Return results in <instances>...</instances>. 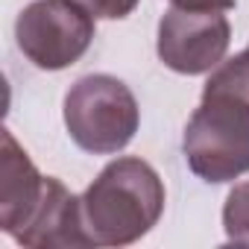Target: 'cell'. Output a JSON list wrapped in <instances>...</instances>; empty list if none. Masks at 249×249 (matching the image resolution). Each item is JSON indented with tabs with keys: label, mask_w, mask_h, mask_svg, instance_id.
Wrapping results in <instances>:
<instances>
[{
	"label": "cell",
	"mask_w": 249,
	"mask_h": 249,
	"mask_svg": "<svg viewBox=\"0 0 249 249\" xmlns=\"http://www.w3.org/2000/svg\"><path fill=\"white\" fill-rule=\"evenodd\" d=\"M167 194L156 167L123 156L100 170L82 194V223L94 246H126L161 220Z\"/></svg>",
	"instance_id": "6da1fadb"
},
{
	"label": "cell",
	"mask_w": 249,
	"mask_h": 249,
	"mask_svg": "<svg viewBox=\"0 0 249 249\" xmlns=\"http://www.w3.org/2000/svg\"><path fill=\"white\" fill-rule=\"evenodd\" d=\"M182 153L188 167L211 185L249 173V97L208 76L202 103L185 126Z\"/></svg>",
	"instance_id": "7a4b0ae2"
},
{
	"label": "cell",
	"mask_w": 249,
	"mask_h": 249,
	"mask_svg": "<svg viewBox=\"0 0 249 249\" xmlns=\"http://www.w3.org/2000/svg\"><path fill=\"white\" fill-rule=\"evenodd\" d=\"M44 179L9 129L0 135V229L18 234L41 202Z\"/></svg>",
	"instance_id": "8992f818"
},
{
	"label": "cell",
	"mask_w": 249,
	"mask_h": 249,
	"mask_svg": "<svg viewBox=\"0 0 249 249\" xmlns=\"http://www.w3.org/2000/svg\"><path fill=\"white\" fill-rule=\"evenodd\" d=\"M229 41L231 27L220 9L173 6L159 24V59L185 76L211 73L226 59Z\"/></svg>",
	"instance_id": "5b68a950"
},
{
	"label": "cell",
	"mask_w": 249,
	"mask_h": 249,
	"mask_svg": "<svg viewBox=\"0 0 249 249\" xmlns=\"http://www.w3.org/2000/svg\"><path fill=\"white\" fill-rule=\"evenodd\" d=\"M79 6H85L94 18H103V21H120L135 12V6L141 0H76Z\"/></svg>",
	"instance_id": "9c48e42d"
},
{
	"label": "cell",
	"mask_w": 249,
	"mask_h": 249,
	"mask_svg": "<svg viewBox=\"0 0 249 249\" xmlns=\"http://www.w3.org/2000/svg\"><path fill=\"white\" fill-rule=\"evenodd\" d=\"M94 21L76 0H33L15 21V41L38 71H62L91 47Z\"/></svg>",
	"instance_id": "277c9868"
},
{
	"label": "cell",
	"mask_w": 249,
	"mask_h": 249,
	"mask_svg": "<svg viewBox=\"0 0 249 249\" xmlns=\"http://www.w3.org/2000/svg\"><path fill=\"white\" fill-rule=\"evenodd\" d=\"M223 229L229 243L249 246V182H240L229 191L223 205Z\"/></svg>",
	"instance_id": "ba28073f"
},
{
	"label": "cell",
	"mask_w": 249,
	"mask_h": 249,
	"mask_svg": "<svg viewBox=\"0 0 249 249\" xmlns=\"http://www.w3.org/2000/svg\"><path fill=\"white\" fill-rule=\"evenodd\" d=\"M141 123V108L126 82L108 73H88L65 94V126L71 141L94 156H114Z\"/></svg>",
	"instance_id": "3957f363"
},
{
	"label": "cell",
	"mask_w": 249,
	"mask_h": 249,
	"mask_svg": "<svg viewBox=\"0 0 249 249\" xmlns=\"http://www.w3.org/2000/svg\"><path fill=\"white\" fill-rule=\"evenodd\" d=\"M173 6H182V9H231L234 6V0H170Z\"/></svg>",
	"instance_id": "30bf717a"
},
{
	"label": "cell",
	"mask_w": 249,
	"mask_h": 249,
	"mask_svg": "<svg viewBox=\"0 0 249 249\" xmlns=\"http://www.w3.org/2000/svg\"><path fill=\"white\" fill-rule=\"evenodd\" d=\"M18 243L50 249V246H94L82 223V199L73 196L59 179H44V194L30 223L15 234Z\"/></svg>",
	"instance_id": "52a82bcc"
}]
</instances>
